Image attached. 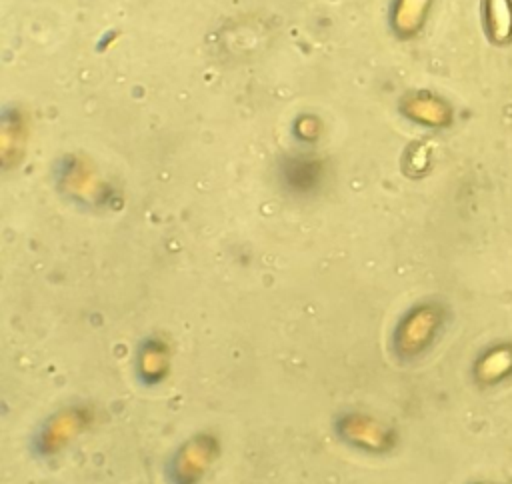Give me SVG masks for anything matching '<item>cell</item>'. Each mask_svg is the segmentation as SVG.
<instances>
[{"instance_id": "cell-1", "label": "cell", "mask_w": 512, "mask_h": 484, "mask_svg": "<svg viewBox=\"0 0 512 484\" xmlns=\"http://www.w3.org/2000/svg\"><path fill=\"white\" fill-rule=\"evenodd\" d=\"M218 456V442L210 434L188 438L172 456L168 474L174 484H196Z\"/></svg>"}, {"instance_id": "cell-2", "label": "cell", "mask_w": 512, "mask_h": 484, "mask_svg": "<svg viewBox=\"0 0 512 484\" xmlns=\"http://www.w3.org/2000/svg\"><path fill=\"white\" fill-rule=\"evenodd\" d=\"M340 432L344 440L362 446L364 450H380L386 446V430L366 416H348L340 422Z\"/></svg>"}, {"instance_id": "cell-3", "label": "cell", "mask_w": 512, "mask_h": 484, "mask_svg": "<svg viewBox=\"0 0 512 484\" xmlns=\"http://www.w3.org/2000/svg\"><path fill=\"white\" fill-rule=\"evenodd\" d=\"M82 426V412L78 410H64L58 412L42 430L40 444L44 452H54L62 448Z\"/></svg>"}, {"instance_id": "cell-4", "label": "cell", "mask_w": 512, "mask_h": 484, "mask_svg": "<svg viewBox=\"0 0 512 484\" xmlns=\"http://www.w3.org/2000/svg\"><path fill=\"white\" fill-rule=\"evenodd\" d=\"M486 24L494 42H508L512 38V2L486 0Z\"/></svg>"}, {"instance_id": "cell-5", "label": "cell", "mask_w": 512, "mask_h": 484, "mask_svg": "<svg viewBox=\"0 0 512 484\" xmlns=\"http://www.w3.org/2000/svg\"><path fill=\"white\" fill-rule=\"evenodd\" d=\"M168 368V352L160 342H148L140 354V372L146 380H160Z\"/></svg>"}]
</instances>
